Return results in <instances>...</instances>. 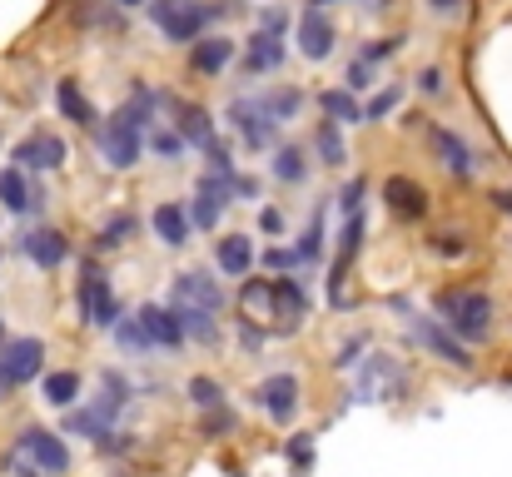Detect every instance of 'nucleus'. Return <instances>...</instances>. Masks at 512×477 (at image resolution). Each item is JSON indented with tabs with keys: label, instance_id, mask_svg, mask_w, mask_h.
I'll use <instances>...</instances> for the list:
<instances>
[{
	"label": "nucleus",
	"instance_id": "5",
	"mask_svg": "<svg viewBox=\"0 0 512 477\" xmlns=\"http://www.w3.org/2000/svg\"><path fill=\"white\" fill-rule=\"evenodd\" d=\"M80 314L90 328H115L120 323V299L110 289V274H100L95 264H85L80 274Z\"/></svg>",
	"mask_w": 512,
	"mask_h": 477
},
{
	"label": "nucleus",
	"instance_id": "34",
	"mask_svg": "<svg viewBox=\"0 0 512 477\" xmlns=\"http://www.w3.org/2000/svg\"><path fill=\"white\" fill-rule=\"evenodd\" d=\"M135 229H140V219H135V214H110V219L100 224V239H95V244H100V249H120Z\"/></svg>",
	"mask_w": 512,
	"mask_h": 477
},
{
	"label": "nucleus",
	"instance_id": "26",
	"mask_svg": "<svg viewBox=\"0 0 512 477\" xmlns=\"http://www.w3.org/2000/svg\"><path fill=\"white\" fill-rule=\"evenodd\" d=\"M174 323H179V333L184 338H194V343H219V323L214 314H204V309H194V304H170Z\"/></svg>",
	"mask_w": 512,
	"mask_h": 477
},
{
	"label": "nucleus",
	"instance_id": "29",
	"mask_svg": "<svg viewBox=\"0 0 512 477\" xmlns=\"http://www.w3.org/2000/svg\"><path fill=\"white\" fill-rule=\"evenodd\" d=\"M269 169H274L279 184H304V179H309V155H304L299 145H279Z\"/></svg>",
	"mask_w": 512,
	"mask_h": 477
},
{
	"label": "nucleus",
	"instance_id": "40",
	"mask_svg": "<svg viewBox=\"0 0 512 477\" xmlns=\"http://www.w3.org/2000/svg\"><path fill=\"white\" fill-rule=\"evenodd\" d=\"M398 100H403V90H398V85L378 90V95L363 105V120H383V115H393V110H398Z\"/></svg>",
	"mask_w": 512,
	"mask_h": 477
},
{
	"label": "nucleus",
	"instance_id": "2",
	"mask_svg": "<svg viewBox=\"0 0 512 477\" xmlns=\"http://www.w3.org/2000/svg\"><path fill=\"white\" fill-rule=\"evenodd\" d=\"M145 15L165 30V40H174V45H194V40L209 30V20H214L219 10L204 5V0H150Z\"/></svg>",
	"mask_w": 512,
	"mask_h": 477
},
{
	"label": "nucleus",
	"instance_id": "33",
	"mask_svg": "<svg viewBox=\"0 0 512 477\" xmlns=\"http://www.w3.org/2000/svg\"><path fill=\"white\" fill-rule=\"evenodd\" d=\"M65 433H75V438H90V443H95L100 433H110V423H105L95 408H70V413H65Z\"/></svg>",
	"mask_w": 512,
	"mask_h": 477
},
{
	"label": "nucleus",
	"instance_id": "28",
	"mask_svg": "<svg viewBox=\"0 0 512 477\" xmlns=\"http://www.w3.org/2000/svg\"><path fill=\"white\" fill-rule=\"evenodd\" d=\"M40 393H45V403L50 408H75L80 403V373H45V383H40Z\"/></svg>",
	"mask_w": 512,
	"mask_h": 477
},
{
	"label": "nucleus",
	"instance_id": "44",
	"mask_svg": "<svg viewBox=\"0 0 512 477\" xmlns=\"http://www.w3.org/2000/svg\"><path fill=\"white\" fill-rule=\"evenodd\" d=\"M284 25H289L284 5H264V10H259V30H264V35H284Z\"/></svg>",
	"mask_w": 512,
	"mask_h": 477
},
{
	"label": "nucleus",
	"instance_id": "11",
	"mask_svg": "<svg viewBox=\"0 0 512 477\" xmlns=\"http://www.w3.org/2000/svg\"><path fill=\"white\" fill-rule=\"evenodd\" d=\"M309 289L299 284V279H269V314L284 318V328L279 333H294L304 318H309Z\"/></svg>",
	"mask_w": 512,
	"mask_h": 477
},
{
	"label": "nucleus",
	"instance_id": "25",
	"mask_svg": "<svg viewBox=\"0 0 512 477\" xmlns=\"http://www.w3.org/2000/svg\"><path fill=\"white\" fill-rule=\"evenodd\" d=\"M140 328H145V338H150V348H179L184 343V333H179V323H174L170 309H140Z\"/></svg>",
	"mask_w": 512,
	"mask_h": 477
},
{
	"label": "nucleus",
	"instance_id": "42",
	"mask_svg": "<svg viewBox=\"0 0 512 477\" xmlns=\"http://www.w3.org/2000/svg\"><path fill=\"white\" fill-rule=\"evenodd\" d=\"M239 304H244L249 314H264V309H269V284H264V279H244Z\"/></svg>",
	"mask_w": 512,
	"mask_h": 477
},
{
	"label": "nucleus",
	"instance_id": "48",
	"mask_svg": "<svg viewBox=\"0 0 512 477\" xmlns=\"http://www.w3.org/2000/svg\"><path fill=\"white\" fill-rule=\"evenodd\" d=\"M95 448H100V453H110V458H120V453H130V433H115V428H110V433H100V438H95Z\"/></svg>",
	"mask_w": 512,
	"mask_h": 477
},
{
	"label": "nucleus",
	"instance_id": "56",
	"mask_svg": "<svg viewBox=\"0 0 512 477\" xmlns=\"http://www.w3.org/2000/svg\"><path fill=\"white\" fill-rule=\"evenodd\" d=\"M10 477H40V468H35V463H15V458H10Z\"/></svg>",
	"mask_w": 512,
	"mask_h": 477
},
{
	"label": "nucleus",
	"instance_id": "50",
	"mask_svg": "<svg viewBox=\"0 0 512 477\" xmlns=\"http://www.w3.org/2000/svg\"><path fill=\"white\" fill-rule=\"evenodd\" d=\"M309 458H314V433H304V438L289 443V463L294 468H309Z\"/></svg>",
	"mask_w": 512,
	"mask_h": 477
},
{
	"label": "nucleus",
	"instance_id": "53",
	"mask_svg": "<svg viewBox=\"0 0 512 477\" xmlns=\"http://www.w3.org/2000/svg\"><path fill=\"white\" fill-rule=\"evenodd\" d=\"M358 353H363V338H348V343L339 348V358H334V363H339V368H353V363H358Z\"/></svg>",
	"mask_w": 512,
	"mask_h": 477
},
{
	"label": "nucleus",
	"instance_id": "12",
	"mask_svg": "<svg viewBox=\"0 0 512 477\" xmlns=\"http://www.w3.org/2000/svg\"><path fill=\"white\" fill-rule=\"evenodd\" d=\"M383 204H388L393 219L413 224V219L428 214V189L418 179H408V174H393V179H383Z\"/></svg>",
	"mask_w": 512,
	"mask_h": 477
},
{
	"label": "nucleus",
	"instance_id": "52",
	"mask_svg": "<svg viewBox=\"0 0 512 477\" xmlns=\"http://www.w3.org/2000/svg\"><path fill=\"white\" fill-rule=\"evenodd\" d=\"M264 264H269V269H279V274H289L299 259H294V249H264Z\"/></svg>",
	"mask_w": 512,
	"mask_h": 477
},
{
	"label": "nucleus",
	"instance_id": "57",
	"mask_svg": "<svg viewBox=\"0 0 512 477\" xmlns=\"http://www.w3.org/2000/svg\"><path fill=\"white\" fill-rule=\"evenodd\" d=\"M493 204H498L503 214H512V189H493Z\"/></svg>",
	"mask_w": 512,
	"mask_h": 477
},
{
	"label": "nucleus",
	"instance_id": "37",
	"mask_svg": "<svg viewBox=\"0 0 512 477\" xmlns=\"http://www.w3.org/2000/svg\"><path fill=\"white\" fill-rule=\"evenodd\" d=\"M184 214H189V224H194V229H214V224H219V214H224V204H219V199H209V194H194Z\"/></svg>",
	"mask_w": 512,
	"mask_h": 477
},
{
	"label": "nucleus",
	"instance_id": "38",
	"mask_svg": "<svg viewBox=\"0 0 512 477\" xmlns=\"http://www.w3.org/2000/svg\"><path fill=\"white\" fill-rule=\"evenodd\" d=\"M199 428H204V438H229V433L239 428V418H234V408H229V403H219V408H209V413H204V423H199Z\"/></svg>",
	"mask_w": 512,
	"mask_h": 477
},
{
	"label": "nucleus",
	"instance_id": "9",
	"mask_svg": "<svg viewBox=\"0 0 512 477\" xmlns=\"http://www.w3.org/2000/svg\"><path fill=\"white\" fill-rule=\"evenodd\" d=\"M224 120L244 135V145H249L254 155H264V150L274 145V130H279V125H274V120H264V110L254 105V95H239V100L224 110Z\"/></svg>",
	"mask_w": 512,
	"mask_h": 477
},
{
	"label": "nucleus",
	"instance_id": "21",
	"mask_svg": "<svg viewBox=\"0 0 512 477\" xmlns=\"http://www.w3.org/2000/svg\"><path fill=\"white\" fill-rule=\"evenodd\" d=\"M284 55H289V50H284V35H264V30H254V35H249V50H244V75L259 80V75L279 70Z\"/></svg>",
	"mask_w": 512,
	"mask_h": 477
},
{
	"label": "nucleus",
	"instance_id": "13",
	"mask_svg": "<svg viewBox=\"0 0 512 477\" xmlns=\"http://www.w3.org/2000/svg\"><path fill=\"white\" fill-rule=\"evenodd\" d=\"M294 30H299V55H304V60H329V55H334L339 30H334V20H329L324 10H314V5H309V10L299 15V25H294Z\"/></svg>",
	"mask_w": 512,
	"mask_h": 477
},
{
	"label": "nucleus",
	"instance_id": "24",
	"mask_svg": "<svg viewBox=\"0 0 512 477\" xmlns=\"http://www.w3.org/2000/svg\"><path fill=\"white\" fill-rule=\"evenodd\" d=\"M55 105H60V115H65L70 125H80V130H95V105L85 100L80 80H60V85H55Z\"/></svg>",
	"mask_w": 512,
	"mask_h": 477
},
{
	"label": "nucleus",
	"instance_id": "47",
	"mask_svg": "<svg viewBox=\"0 0 512 477\" xmlns=\"http://www.w3.org/2000/svg\"><path fill=\"white\" fill-rule=\"evenodd\" d=\"M433 254L458 259V254H468V239H463V234H438V239H433Z\"/></svg>",
	"mask_w": 512,
	"mask_h": 477
},
{
	"label": "nucleus",
	"instance_id": "51",
	"mask_svg": "<svg viewBox=\"0 0 512 477\" xmlns=\"http://www.w3.org/2000/svg\"><path fill=\"white\" fill-rule=\"evenodd\" d=\"M418 90H423V95H443V70H438V65L418 70Z\"/></svg>",
	"mask_w": 512,
	"mask_h": 477
},
{
	"label": "nucleus",
	"instance_id": "43",
	"mask_svg": "<svg viewBox=\"0 0 512 477\" xmlns=\"http://www.w3.org/2000/svg\"><path fill=\"white\" fill-rule=\"evenodd\" d=\"M204 155H209V169H214V174H234V150H229V145L209 140V145H204Z\"/></svg>",
	"mask_w": 512,
	"mask_h": 477
},
{
	"label": "nucleus",
	"instance_id": "17",
	"mask_svg": "<svg viewBox=\"0 0 512 477\" xmlns=\"http://www.w3.org/2000/svg\"><path fill=\"white\" fill-rule=\"evenodd\" d=\"M428 140H433L438 159L448 164V174L468 179V174L478 169V159H473V145H468V140H463L458 130H448V125H428Z\"/></svg>",
	"mask_w": 512,
	"mask_h": 477
},
{
	"label": "nucleus",
	"instance_id": "49",
	"mask_svg": "<svg viewBox=\"0 0 512 477\" xmlns=\"http://www.w3.org/2000/svg\"><path fill=\"white\" fill-rule=\"evenodd\" d=\"M150 145H155V155H160V159H179V155H184V140H179V135H165V130H160V135H150Z\"/></svg>",
	"mask_w": 512,
	"mask_h": 477
},
{
	"label": "nucleus",
	"instance_id": "31",
	"mask_svg": "<svg viewBox=\"0 0 512 477\" xmlns=\"http://www.w3.org/2000/svg\"><path fill=\"white\" fill-rule=\"evenodd\" d=\"M319 105H324V115H329L334 125H363V105H358L348 90H324Z\"/></svg>",
	"mask_w": 512,
	"mask_h": 477
},
{
	"label": "nucleus",
	"instance_id": "59",
	"mask_svg": "<svg viewBox=\"0 0 512 477\" xmlns=\"http://www.w3.org/2000/svg\"><path fill=\"white\" fill-rule=\"evenodd\" d=\"M363 5H368V10H388L393 0H363Z\"/></svg>",
	"mask_w": 512,
	"mask_h": 477
},
{
	"label": "nucleus",
	"instance_id": "41",
	"mask_svg": "<svg viewBox=\"0 0 512 477\" xmlns=\"http://www.w3.org/2000/svg\"><path fill=\"white\" fill-rule=\"evenodd\" d=\"M363 194H368V184H363V179H348L339 194H334V199H339V214H343V219L363 214Z\"/></svg>",
	"mask_w": 512,
	"mask_h": 477
},
{
	"label": "nucleus",
	"instance_id": "62",
	"mask_svg": "<svg viewBox=\"0 0 512 477\" xmlns=\"http://www.w3.org/2000/svg\"><path fill=\"white\" fill-rule=\"evenodd\" d=\"M0 343H5V318H0Z\"/></svg>",
	"mask_w": 512,
	"mask_h": 477
},
{
	"label": "nucleus",
	"instance_id": "30",
	"mask_svg": "<svg viewBox=\"0 0 512 477\" xmlns=\"http://www.w3.org/2000/svg\"><path fill=\"white\" fill-rule=\"evenodd\" d=\"M314 150H319V159H324L329 169H343V159H348L343 125H334V120H319V130H314Z\"/></svg>",
	"mask_w": 512,
	"mask_h": 477
},
{
	"label": "nucleus",
	"instance_id": "45",
	"mask_svg": "<svg viewBox=\"0 0 512 477\" xmlns=\"http://www.w3.org/2000/svg\"><path fill=\"white\" fill-rule=\"evenodd\" d=\"M368 85H373V60L358 55V60L348 65V95H353V90H368Z\"/></svg>",
	"mask_w": 512,
	"mask_h": 477
},
{
	"label": "nucleus",
	"instance_id": "55",
	"mask_svg": "<svg viewBox=\"0 0 512 477\" xmlns=\"http://www.w3.org/2000/svg\"><path fill=\"white\" fill-rule=\"evenodd\" d=\"M239 343H244V353H259V348H264V333H259L254 323H244V333H239Z\"/></svg>",
	"mask_w": 512,
	"mask_h": 477
},
{
	"label": "nucleus",
	"instance_id": "1",
	"mask_svg": "<svg viewBox=\"0 0 512 477\" xmlns=\"http://www.w3.org/2000/svg\"><path fill=\"white\" fill-rule=\"evenodd\" d=\"M433 314H438V323L468 348V343H488V338H493L498 304H493L483 289H443V294L433 299Z\"/></svg>",
	"mask_w": 512,
	"mask_h": 477
},
{
	"label": "nucleus",
	"instance_id": "19",
	"mask_svg": "<svg viewBox=\"0 0 512 477\" xmlns=\"http://www.w3.org/2000/svg\"><path fill=\"white\" fill-rule=\"evenodd\" d=\"M403 388H408V378H403L398 358L373 353V358L363 363V378H358V393H363V398H373V393H403Z\"/></svg>",
	"mask_w": 512,
	"mask_h": 477
},
{
	"label": "nucleus",
	"instance_id": "61",
	"mask_svg": "<svg viewBox=\"0 0 512 477\" xmlns=\"http://www.w3.org/2000/svg\"><path fill=\"white\" fill-rule=\"evenodd\" d=\"M115 5H145V0H115Z\"/></svg>",
	"mask_w": 512,
	"mask_h": 477
},
{
	"label": "nucleus",
	"instance_id": "58",
	"mask_svg": "<svg viewBox=\"0 0 512 477\" xmlns=\"http://www.w3.org/2000/svg\"><path fill=\"white\" fill-rule=\"evenodd\" d=\"M428 5H433V10H438V15H453V10H458V5H463V0H428Z\"/></svg>",
	"mask_w": 512,
	"mask_h": 477
},
{
	"label": "nucleus",
	"instance_id": "39",
	"mask_svg": "<svg viewBox=\"0 0 512 477\" xmlns=\"http://www.w3.org/2000/svg\"><path fill=\"white\" fill-rule=\"evenodd\" d=\"M115 338H120V348H125V353H145V348H150V338H145L140 318H120V323H115Z\"/></svg>",
	"mask_w": 512,
	"mask_h": 477
},
{
	"label": "nucleus",
	"instance_id": "35",
	"mask_svg": "<svg viewBox=\"0 0 512 477\" xmlns=\"http://www.w3.org/2000/svg\"><path fill=\"white\" fill-rule=\"evenodd\" d=\"M184 393H189V403H194L199 413H209V408H219V403H224V388H219L214 378H204V373H199V378H189V388H184Z\"/></svg>",
	"mask_w": 512,
	"mask_h": 477
},
{
	"label": "nucleus",
	"instance_id": "16",
	"mask_svg": "<svg viewBox=\"0 0 512 477\" xmlns=\"http://www.w3.org/2000/svg\"><path fill=\"white\" fill-rule=\"evenodd\" d=\"M234 55H239V45L229 35H199L189 45V70L194 75H224L234 65Z\"/></svg>",
	"mask_w": 512,
	"mask_h": 477
},
{
	"label": "nucleus",
	"instance_id": "46",
	"mask_svg": "<svg viewBox=\"0 0 512 477\" xmlns=\"http://www.w3.org/2000/svg\"><path fill=\"white\" fill-rule=\"evenodd\" d=\"M403 50V35H383V40H373L368 50H363V60H388V55H398Z\"/></svg>",
	"mask_w": 512,
	"mask_h": 477
},
{
	"label": "nucleus",
	"instance_id": "10",
	"mask_svg": "<svg viewBox=\"0 0 512 477\" xmlns=\"http://www.w3.org/2000/svg\"><path fill=\"white\" fill-rule=\"evenodd\" d=\"M299 393H304V388H299L294 373H269V378L254 388V403H259L274 423H289V418L299 413Z\"/></svg>",
	"mask_w": 512,
	"mask_h": 477
},
{
	"label": "nucleus",
	"instance_id": "4",
	"mask_svg": "<svg viewBox=\"0 0 512 477\" xmlns=\"http://www.w3.org/2000/svg\"><path fill=\"white\" fill-rule=\"evenodd\" d=\"M45 368V343L40 338H5L0 343V388H25Z\"/></svg>",
	"mask_w": 512,
	"mask_h": 477
},
{
	"label": "nucleus",
	"instance_id": "15",
	"mask_svg": "<svg viewBox=\"0 0 512 477\" xmlns=\"http://www.w3.org/2000/svg\"><path fill=\"white\" fill-rule=\"evenodd\" d=\"M174 304H194V309H204V314H219V309H224V284L209 279L204 269L174 274Z\"/></svg>",
	"mask_w": 512,
	"mask_h": 477
},
{
	"label": "nucleus",
	"instance_id": "22",
	"mask_svg": "<svg viewBox=\"0 0 512 477\" xmlns=\"http://www.w3.org/2000/svg\"><path fill=\"white\" fill-rule=\"evenodd\" d=\"M214 264H219L224 279H244V274L254 269V239H249V234H224V239L214 244Z\"/></svg>",
	"mask_w": 512,
	"mask_h": 477
},
{
	"label": "nucleus",
	"instance_id": "14",
	"mask_svg": "<svg viewBox=\"0 0 512 477\" xmlns=\"http://www.w3.org/2000/svg\"><path fill=\"white\" fill-rule=\"evenodd\" d=\"M15 249H20L35 269H60V264L70 259V239H65L60 229H25Z\"/></svg>",
	"mask_w": 512,
	"mask_h": 477
},
{
	"label": "nucleus",
	"instance_id": "32",
	"mask_svg": "<svg viewBox=\"0 0 512 477\" xmlns=\"http://www.w3.org/2000/svg\"><path fill=\"white\" fill-rule=\"evenodd\" d=\"M294 259H299V264H319V259H324V209L309 219L304 239L294 244Z\"/></svg>",
	"mask_w": 512,
	"mask_h": 477
},
{
	"label": "nucleus",
	"instance_id": "18",
	"mask_svg": "<svg viewBox=\"0 0 512 477\" xmlns=\"http://www.w3.org/2000/svg\"><path fill=\"white\" fill-rule=\"evenodd\" d=\"M174 135L184 140V150H204V145L214 140V120H209V110L194 105V100H174Z\"/></svg>",
	"mask_w": 512,
	"mask_h": 477
},
{
	"label": "nucleus",
	"instance_id": "7",
	"mask_svg": "<svg viewBox=\"0 0 512 477\" xmlns=\"http://www.w3.org/2000/svg\"><path fill=\"white\" fill-rule=\"evenodd\" d=\"M408 333H413V338H418L433 358H443L448 368H463V373H468V368L478 363V358H473V348H463V343H458V338L438 323V318H413V323H408Z\"/></svg>",
	"mask_w": 512,
	"mask_h": 477
},
{
	"label": "nucleus",
	"instance_id": "6",
	"mask_svg": "<svg viewBox=\"0 0 512 477\" xmlns=\"http://www.w3.org/2000/svg\"><path fill=\"white\" fill-rule=\"evenodd\" d=\"M15 453H25L40 473H50V477L70 473V448H65V438L50 433V428H25V433L15 438Z\"/></svg>",
	"mask_w": 512,
	"mask_h": 477
},
{
	"label": "nucleus",
	"instance_id": "23",
	"mask_svg": "<svg viewBox=\"0 0 512 477\" xmlns=\"http://www.w3.org/2000/svg\"><path fill=\"white\" fill-rule=\"evenodd\" d=\"M150 224H155V234H160V244H165V249H184V244H189V234H194V224H189L184 204H174V199L155 204Z\"/></svg>",
	"mask_w": 512,
	"mask_h": 477
},
{
	"label": "nucleus",
	"instance_id": "36",
	"mask_svg": "<svg viewBox=\"0 0 512 477\" xmlns=\"http://www.w3.org/2000/svg\"><path fill=\"white\" fill-rule=\"evenodd\" d=\"M75 20H80V25H100V30H120V10H115V0H110V5H105V0L80 5V10H75Z\"/></svg>",
	"mask_w": 512,
	"mask_h": 477
},
{
	"label": "nucleus",
	"instance_id": "8",
	"mask_svg": "<svg viewBox=\"0 0 512 477\" xmlns=\"http://www.w3.org/2000/svg\"><path fill=\"white\" fill-rule=\"evenodd\" d=\"M15 169H25V174H40V169H60L65 159H70V145L60 140V135H45V130H35V135H25L15 150Z\"/></svg>",
	"mask_w": 512,
	"mask_h": 477
},
{
	"label": "nucleus",
	"instance_id": "20",
	"mask_svg": "<svg viewBox=\"0 0 512 477\" xmlns=\"http://www.w3.org/2000/svg\"><path fill=\"white\" fill-rule=\"evenodd\" d=\"M40 199H45V194L30 184V174H25V169H15V164H5V169H0V204H5L10 214H35V209H40Z\"/></svg>",
	"mask_w": 512,
	"mask_h": 477
},
{
	"label": "nucleus",
	"instance_id": "27",
	"mask_svg": "<svg viewBox=\"0 0 512 477\" xmlns=\"http://www.w3.org/2000/svg\"><path fill=\"white\" fill-rule=\"evenodd\" d=\"M254 105L264 110V120L284 125V120H294L304 110V90H264V95H254Z\"/></svg>",
	"mask_w": 512,
	"mask_h": 477
},
{
	"label": "nucleus",
	"instance_id": "60",
	"mask_svg": "<svg viewBox=\"0 0 512 477\" xmlns=\"http://www.w3.org/2000/svg\"><path fill=\"white\" fill-rule=\"evenodd\" d=\"M324 5H334V0H314V10H324Z\"/></svg>",
	"mask_w": 512,
	"mask_h": 477
},
{
	"label": "nucleus",
	"instance_id": "54",
	"mask_svg": "<svg viewBox=\"0 0 512 477\" xmlns=\"http://www.w3.org/2000/svg\"><path fill=\"white\" fill-rule=\"evenodd\" d=\"M259 229L264 234H284V214L279 209H259Z\"/></svg>",
	"mask_w": 512,
	"mask_h": 477
},
{
	"label": "nucleus",
	"instance_id": "3",
	"mask_svg": "<svg viewBox=\"0 0 512 477\" xmlns=\"http://www.w3.org/2000/svg\"><path fill=\"white\" fill-rule=\"evenodd\" d=\"M95 145H100V159H105L110 169H135L140 155H145V130H140L125 110H115V115L95 130Z\"/></svg>",
	"mask_w": 512,
	"mask_h": 477
}]
</instances>
